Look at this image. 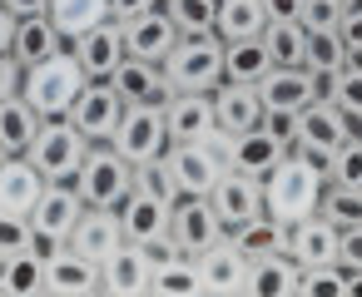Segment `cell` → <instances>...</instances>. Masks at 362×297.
Segmentation results:
<instances>
[{"instance_id": "cell-56", "label": "cell", "mask_w": 362, "mask_h": 297, "mask_svg": "<svg viewBox=\"0 0 362 297\" xmlns=\"http://www.w3.org/2000/svg\"><path fill=\"white\" fill-rule=\"evenodd\" d=\"M0 159H6V149H0Z\"/></svg>"}, {"instance_id": "cell-14", "label": "cell", "mask_w": 362, "mask_h": 297, "mask_svg": "<svg viewBox=\"0 0 362 297\" xmlns=\"http://www.w3.org/2000/svg\"><path fill=\"white\" fill-rule=\"evenodd\" d=\"M70 50H75V60H80V70L90 75V80H110L119 65H124V25L119 20H105V25H95V30H85L80 40H70Z\"/></svg>"}, {"instance_id": "cell-55", "label": "cell", "mask_w": 362, "mask_h": 297, "mask_svg": "<svg viewBox=\"0 0 362 297\" xmlns=\"http://www.w3.org/2000/svg\"><path fill=\"white\" fill-rule=\"evenodd\" d=\"M357 139H362V119H357Z\"/></svg>"}, {"instance_id": "cell-10", "label": "cell", "mask_w": 362, "mask_h": 297, "mask_svg": "<svg viewBox=\"0 0 362 297\" xmlns=\"http://www.w3.org/2000/svg\"><path fill=\"white\" fill-rule=\"evenodd\" d=\"M169 233H174V243H179L184 253L199 257L204 248H214V243L223 238V223H218V213H214L209 198L184 193V198H174V208H169Z\"/></svg>"}, {"instance_id": "cell-20", "label": "cell", "mask_w": 362, "mask_h": 297, "mask_svg": "<svg viewBox=\"0 0 362 297\" xmlns=\"http://www.w3.org/2000/svg\"><path fill=\"white\" fill-rule=\"evenodd\" d=\"M337 243H342V228L327 223L322 213H308V218L288 223V257L298 267H308V262H337Z\"/></svg>"}, {"instance_id": "cell-57", "label": "cell", "mask_w": 362, "mask_h": 297, "mask_svg": "<svg viewBox=\"0 0 362 297\" xmlns=\"http://www.w3.org/2000/svg\"><path fill=\"white\" fill-rule=\"evenodd\" d=\"M347 6H357V0H347Z\"/></svg>"}, {"instance_id": "cell-41", "label": "cell", "mask_w": 362, "mask_h": 297, "mask_svg": "<svg viewBox=\"0 0 362 297\" xmlns=\"http://www.w3.org/2000/svg\"><path fill=\"white\" fill-rule=\"evenodd\" d=\"M342 277H347L342 262H308V267H298V292L303 297H342Z\"/></svg>"}, {"instance_id": "cell-16", "label": "cell", "mask_w": 362, "mask_h": 297, "mask_svg": "<svg viewBox=\"0 0 362 297\" xmlns=\"http://www.w3.org/2000/svg\"><path fill=\"white\" fill-rule=\"evenodd\" d=\"M149 282H154V262L139 243H124L119 253H110L100 262V292H110V297H144Z\"/></svg>"}, {"instance_id": "cell-12", "label": "cell", "mask_w": 362, "mask_h": 297, "mask_svg": "<svg viewBox=\"0 0 362 297\" xmlns=\"http://www.w3.org/2000/svg\"><path fill=\"white\" fill-rule=\"evenodd\" d=\"M263 109H308L313 99H322V80L308 65H273L258 80Z\"/></svg>"}, {"instance_id": "cell-34", "label": "cell", "mask_w": 362, "mask_h": 297, "mask_svg": "<svg viewBox=\"0 0 362 297\" xmlns=\"http://www.w3.org/2000/svg\"><path fill=\"white\" fill-rule=\"evenodd\" d=\"M149 292H169V297H199L204 277H199V257L194 253H174L164 262H154V282Z\"/></svg>"}, {"instance_id": "cell-9", "label": "cell", "mask_w": 362, "mask_h": 297, "mask_svg": "<svg viewBox=\"0 0 362 297\" xmlns=\"http://www.w3.org/2000/svg\"><path fill=\"white\" fill-rule=\"evenodd\" d=\"M119 119H124V99L115 95L110 80H90V85L80 90L75 109H70V124H75L90 144H105V139L119 129Z\"/></svg>"}, {"instance_id": "cell-6", "label": "cell", "mask_w": 362, "mask_h": 297, "mask_svg": "<svg viewBox=\"0 0 362 297\" xmlns=\"http://www.w3.org/2000/svg\"><path fill=\"white\" fill-rule=\"evenodd\" d=\"M110 144L129 159V164H149L169 154V124H164V104H124L119 129L110 134Z\"/></svg>"}, {"instance_id": "cell-48", "label": "cell", "mask_w": 362, "mask_h": 297, "mask_svg": "<svg viewBox=\"0 0 362 297\" xmlns=\"http://www.w3.org/2000/svg\"><path fill=\"white\" fill-rule=\"evenodd\" d=\"M337 35H342V45H347V50H362V0L342 11V25H337Z\"/></svg>"}, {"instance_id": "cell-50", "label": "cell", "mask_w": 362, "mask_h": 297, "mask_svg": "<svg viewBox=\"0 0 362 297\" xmlns=\"http://www.w3.org/2000/svg\"><path fill=\"white\" fill-rule=\"evenodd\" d=\"M65 248H70L65 238H50V233H40V228H30V248H25V253H35L40 262H50V257H55V253H65Z\"/></svg>"}, {"instance_id": "cell-30", "label": "cell", "mask_w": 362, "mask_h": 297, "mask_svg": "<svg viewBox=\"0 0 362 297\" xmlns=\"http://www.w3.org/2000/svg\"><path fill=\"white\" fill-rule=\"evenodd\" d=\"M50 25L60 30V40L70 45V40H80L85 30H95V25H105V20H115L110 16V0H50Z\"/></svg>"}, {"instance_id": "cell-45", "label": "cell", "mask_w": 362, "mask_h": 297, "mask_svg": "<svg viewBox=\"0 0 362 297\" xmlns=\"http://www.w3.org/2000/svg\"><path fill=\"white\" fill-rule=\"evenodd\" d=\"M30 248V218L21 213H0V262Z\"/></svg>"}, {"instance_id": "cell-37", "label": "cell", "mask_w": 362, "mask_h": 297, "mask_svg": "<svg viewBox=\"0 0 362 297\" xmlns=\"http://www.w3.org/2000/svg\"><path fill=\"white\" fill-rule=\"evenodd\" d=\"M303 65H308L317 80L347 70V45H342V35H337V30H308V55H303Z\"/></svg>"}, {"instance_id": "cell-17", "label": "cell", "mask_w": 362, "mask_h": 297, "mask_svg": "<svg viewBox=\"0 0 362 297\" xmlns=\"http://www.w3.org/2000/svg\"><path fill=\"white\" fill-rule=\"evenodd\" d=\"M199 277H204V292H214V297H238V292H248V257L228 243V233H223L214 248L199 253Z\"/></svg>"}, {"instance_id": "cell-29", "label": "cell", "mask_w": 362, "mask_h": 297, "mask_svg": "<svg viewBox=\"0 0 362 297\" xmlns=\"http://www.w3.org/2000/svg\"><path fill=\"white\" fill-rule=\"evenodd\" d=\"M40 114L25 95H11V99H0V149L6 154H30L35 134H40Z\"/></svg>"}, {"instance_id": "cell-28", "label": "cell", "mask_w": 362, "mask_h": 297, "mask_svg": "<svg viewBox=\"0 0 362 297\" xmlns=\"http://www.w3.org/2000/svg\"><path fill=\"white\" fill-rule=\"evenodd\" d=\"M60 45H65V40H60V30L50 25V16H21V20H16V35H11V55L21 60V70H30V65L50 60V55H55Z\"/></svg>"}, {"instance_id": "cell-15", "label": "cell", "mask_w": 362, "mask_h": 297, "mask_svg": "<svg viewBox=\"0 0 362 297\" xmlns=\"http://www.w3.org/2000/svg\"><path fill=\"white\" fill-rule=\"evenodd\" d=\"M164 124H169V144H199L209 129H218L214 95H204V90H174L169 104H164Z\"/></svg>"}, {"instance_id": "cell-51", "label": "cell", "mask_w": 362, "mask_h": 297, "mask_svg": "<svg viewBox=\"0 0 362 297\" xmlns=\"http://www.w3.org/2000/svg\"><path fill=\"white\" fill-rule=\"evenodd\" d=\"M164 0H110V16L115 20H134V16H144V11H159Z\"/></svg>"}, {"instance_id": "cell-40", "label": "cell", "mask_w": 362, "mask_h": 297, "mask_svg": "<svg viewBox=\"0 0 362 297\" xmlns=\"http://www.w3.org/2000/svg\"><path fill=\"white\" fill-rule=\"evenodd\" d=\"M322 99L337 104V109L357 124V119H362V70H337V75H327V80H322Z\"/></svg>"}, {"instance_id": "cell-42", "label": "cell", "mask_w": 362, "mask_h": 297, "mask_svg": "<svg viewBox=\"0 0 362 297\" xmlns=\"http://www.w3.org/2000/svg\"><path fill=\"white\" fill-rule=\"evenodd\" d=\"M322 178L327 183H347V188H362V139L352 134L337 154H327V164H322Z\"/></svg>"}, {"instance_id": "cell-18", "label": "cell", "mask_w": 362, "mask_h": 297, "mask_svg": "<svg viewBox=\"0 0 362 297\" xmlns=\"http://www.w3.org/2000/svg\"><path fill=\"white\" fill-rule=\"evenodd\" d=\"M110 85H115V95H119L124 104H169V95H174L164 65L134 60V55H124V65L110 75Z\"/></svg>"}, {"instance_id": "cell-5", "label": "cell", "mask_w": 362, "mask_h": 297, "mask_svg": "<svg viewBox=\"0 0 362 297\" xmlns=\"http://www.w3.org/2000/svg\"><path fill=\"white\" fill-rule=\"evenodd\" d=\"M352 134H357V124H352L337 104L313 99L308 109H298V139H293V154H308L313 164H327V154H337Z\"/></svg>"}, {"instance_id": "cell-8", "label": "cell", "mask_w": 362, "mask_h": 297, "mask_svg": "<svg viewBox=\"0 0 362 297\" xmlns=\"http://www.w3.org/2000/svg\"><path fill=\"white\" fill-rule=\"evenodd\" d=\"M85 208H90V203L80 198V183H75V178H45V188H40L35 208H30V228H40V233L70 243V233H75V223H80Z\"/></svg>"}, {"instance_id": "cell-46", "label": "cell", "mask_w": 362, "mask_h": 297, "mask_svg": "<svg viewBox=\"0 0 362 297\" xmlns=\"http://www.w3.org/2000/svg\"><path fill=\"white\" fill-rule=\"evenodd\" d=\"M263 129H268L278 144H288V154H293V139H298V109H263Z\"/></svg>"}, {"instance_id": "cell-1", "label": "cell", "mask_w": 362, "mask_h": 297, "mask_svg": "<svg viewBox=\"0 0 362 297\" xmlns=\"http://www.w3.org/2000/svg\"><path fill=\"white\" fill-rule=\"evenodd\" d=\"M322 188H327L322 164H313L308 154H288L273 164V174H263V213H273L278 223H298L317 213Z\"/></svg>"}, {"instance_id": "cell-39", "label": "cell", "mask_w": 362, "mask_h": 297, "mask_svg": "<svg viewBox=\"0 0 362 297\" xmlns=\"http://www.w3.org/2000/svg\"><path fill=\"white\" fill-rule=\"evenodd\" d=\"M317 213H322L327 223H337V228H357V223H362V188L327 183V188H322V203H317Z\"/></svg>"}, {"instance_id": "cell-49", "label": "cell", "mask_w": 362, "mask_h": 297, "mask_svg": "<svg viewBox=\"0 0 362 297\" xmlns=\"http://www.w3.org/2000/svg\"><path fill=\"white\" fill-rule=\"evenodd\" d=\"M337 262H342V267H362V223H357V228H342Z\"/></svg>"}, {"instance_id": "cell-4", "label": "cell", "mask_w": 362, "mask_h": 297, "mask_svg": "<svg viewBox=\"0 0 362 297\" xmlns=\"http://www.w3.org/2000/svg\"><path fill=\"white\" fill-rule=\"evenodd\" d=\"M164 75L174 90L214 95L223 85V40L218 35H179V45L164 55Z\"/></svg>"}, {"instance_id": "cell-11", "label": "cell", "mask_w": 362, "mask_h": 297, "mask_svg": "<svg viewBox=\"0 0 362 297\" xmlns=\"http://www.w3.org/2000/svg\"><path fill=\"white\" fill-rule=\"evenodd\" d=\"M164 164H169V174H174V188H179V198L184 193H199V198H209V188L218 183V174L228 169L204 139L199 144H169V154H164Z\"/></svg>"}, {"instance_id": "cell-26", "label": "cell", "mask_w": 362, "mask_h": 297, "mask_svg": "<svg viewBox=\"0 0 362 297\" xmlns=\"http://www.w3.org/2000/svg\"><path fill=\"white\" fill-rule=\"evenodd\" d=\"M169 208H174L169 198L134 188V193L119 203V228H124V243H149V238L169 233Z\"/></svg>"}, {"instance_id": "cell-13", "label": "cell", "mask_w": 362, "mask_h": 297, "mask_svg": "<svg viewBox=\"0 0 362 297\" xmlns=\"http://www.w3.org/2000/svg\"><path fill=\"white\" fill-rule=\"evenodd\" d=\"M209 203H214V213H218V223H223V233H228V228H238L243 218L263 213V178H248V174H238V169H223L218 183L209 188Z\"/></svg>"}, {"instance_id": "cell-52", "label": "cell", "mask_w": 362, "mask_h": 297, "mask_svg": "<svg viewBox=\"0 0 362 297\" xmlns=\"http://www.w3.org/2000/svg\"><path fill=\"white\" fill-rule=\"evenodd\" d=\"M268 20H298L303 16V0H263Z\"/></svg>"}, {"instance_id": "cell-44", "label": "cell", "mask_w": 362, "mask_h": 297, "mask_svg": "<svg viewBox=\"0 0 362 297\" xmlns=\"http://www.w3.org/2000/svg\"><path fill=\"white\" fill-rule=\"evenodd\" d=\"M342 11L347 0H303V30H337L342 25Z\"/></svg>"}, {"instance_id": "cell-3", "label": "cell", "mask_w": 362, "mask_h": 297, "mask_svg": "<svg viewBox=\"0 0 362 297\" xmlns=\"http://www.w3.org/2000/svg\"><path fill=\"white\" fill-rule=\"evenodd\" d=\"M75 183H80V198H85L90 208H119V203L134 193V164L105 139V144H90V154H85Z\"/></svg>"}, {"instance_id": "cell-22", "label": "cell", "mask_w": 362, "mask_h": 297, "mask_svg": "<svg viewBox=\"0 0 362 297\" xmlns=\"http://www.w3.org/2000/svg\"><path fill=\"white\" fill-rule=\"evenodd\" d=\"M40 188H45V174H40L25 154H6V159H0V213L30 218Z\"/></svg>"}, {"instance_id": "cell-38", "label": "cell", "mask_w": 362, "mask_h": 297, "mask_svg": "<svg viewBox=\"0 0 362 297\" xmlns=\"http://www.w3.org/2000/svg\"><path fill=\"white\" fill-rule=\"evenodd\" d=\"M164 16L174 20L179 35H214L218 0H164Z\"/></svg>"}, {"instance_id": "cell-43", "label": "cell", "mask_w": 362, "mask_h": 297, "mask_svg": "<svg viewBox=\"0 0 362 297\" xmlns=\"http://www.w3.org/2000/svg\"><path fill=\"white\" fill-rule=\"evenodd\" d=\"M134 188H144V193H159V198H179V188H174V174H169V164L164 159H149V164H134Z\"/></svg>"}, {"instance_id": "cell-33", "label": "cell", "mask_w": 362, "mask_h": 297, "mask_svg": "<svg viewBox=\"0 0 362 297\" xmlns=\"http://www.w3.org/2000/svg\"><path fill=\"white\" fill-rule=\"evenodd\" d=\"M263 25H268L263 0H218V20H214L218 40H253L263 35Z\"/></svg>"}, {"instance_id": "cell-24", "label": "cell", "mask_w": 362, "mask_h": 297, "mask_svg": "<svg viewBox=\"0 0 362 297\" xmlns=\"http://www.w3.org/2000/svg\"><path fill=\"white\" fill-rule=\"evenodd\" d=\"M278 159H288V144H278L263 124L243 129V134H228V169H238L248 178H263V174H273Z\"/></svg>"}, {"instance_id": "cell-54", "label": "cell", "mask_w": 362, "mask_h": 297, "mask_svg": "<svg viewBox=\"0 0 362 297\" xmlns=\"http://www.w3.org/2000/svg\"><path fill=\"white\" fill-rule=\"evenodd\" d=\"M11 35H16V16L0 6V50H11Z\"/></svg>"}, {"instance_id": "cell-27", "label": "cell", "mask_w": 362, "mask_h": 297, "mask_svg": "<svg viewBox=\"0 0 362 297\" xmlns=\"http://www.w3.org/2000/svg\"><path fill=\"white\" fill-rule=\"evenodd\" d=\"M228 243L253 262V257H268V253H288V223H278L273 213H253L243 218L238 228H228Z\"/></svg>"}, {"instance_id": "cell-7", "label": "cell", "mask_w": 362, "mask_h": 297, "mask_svg": "<svg viewBox=\"0 0 362 297\" xmlns=\"http://www.w3.org/2000/svg\"><path fill=\"white\" fill-rule=\"evenodd\" d=\"M85 154H90V139H85L70 119H45L25 159H30L45 178H75L80 164H85Z\"/></svg>"}, {"instance_id": "cell-31", "label": "cell", "mask_w": 362, "mask_h": 297, "mask_svg": "<svg viewBox=\"0 0 362 297\" xmlns=\"http://www.w3.org/2000/svg\"><path fill=\"white\" fill-rule=\"evenodd\" d=\"M298 292V262L288 253H268L248 262V297H288Z\"/></svg>"}, {"instance_id": "cell-32", "label": "cell", "mask_w": 362, "mask_h": 297, "mask_svg": "<svg viewBox=\"0 0 362 297\" xmlns=\"http://www.w3.org/2000/svg\"><path fill=\"white\" fill-rule=\"evenodd\" d=\"M268 70H273V55H268L263 35H253V40H223V80L258 85Z\"/></svg>"}, {"instance_id": "cell-2", "label": "cell", "mask_w": 362, "mask_h": 297, "mask_svg": "<svg viewBox=\"0 0 362 297\" xmlns=\"http://www.w3.org/2000/svg\"><path fill=\"white\" fill-rule=\"evenodd\" d=\"M85 85H90V75L80 70L75 50H70V45H60L50 60H40V65H30V70H25L21 95L35 104V114H40V119H70V109H75V99H80V90H85Z\"/></svg>"}, {"instance_id": "cell-53", "label": "cell", "mask_w": 362, "mask_h": 297, "mask_svg": "<svg viewBox=\"0 0 362 297\" xmlns=\"http://www.w3.org/2000/svg\"><path fill=\"white\" fill-rule=\"evenodd\" d=\"M0 6H6V11L21 20V16H45V11H50V0H0Z\"/></svg>"}, {"instance_id": "cell-25", "label": "cell", "mask_w": 362, "mask_h": 297, "mask_svg": "<svg viewBox=\"0 0 362 297\" xmlns=\"http://www.w3.org/2000/svg\"><path fill=\"white\" fill-rule=\"evenodd\" d=\"M90 292H100V262L80 257L75 248L45 262V297H90Z\"/></svg>"}, {"instance_id": "cell-35", "label": "cell", "mask_w": 362, "mask_h": 297, "mask_svg": "<svg viewBox=\"0 0 362 297\" xmlns=\"http://www.w3.org/2000/svg\"><path fill=\"white\" fill-rule=\"evenodd\" d=\"M0 292L11 297H40L45 292V262L35 253H16L0 262Z\"/></svg>"}, {"instance_id": "cell-47", "label": "cell", "mask_w": 362, "mask_h": 297, "mask_svg": "<svg viewBox=\"0 0 362 297\" xmlns=\"http://www.w3.org/2000/svg\"><path fill=\"white\" fill-rule=\"evenodd\" d=\"M21 80H25L21 60H16L11 50H0V99H11V95H21Z\"/></svg>"}, {"instance_id": "cell-21", "label": "cell", "mask_w": 362, "mask_h": 297, "mask_svg": "<svg viewBox=\"0 0 362 297\" xmlns=\"http://www.w3.org/2000/svg\"><path fill=\"white\" fill-rule=\"evenodd\" d=\"M119 25H124V50H129L134 60L164 65V55L179 45V30H174V20L164 16V6H159V11H144V16H134V20H119Z\"/></svg>"}, {"instance_id": "cell-19", "label": "cell", "mask_w": 362, "mask_h": 297, "mask_svg": "<svg viewBox=\"0 0 362 297\" xmlns=\"http://www.w3.org/2000/svg\"><path fill=\"white\" fill-rule=\"evenodd\" d=\"M70 248L90 262H105L110 253L124 248V228H119V208H85L75 233H70Z\"/></svg>"}, {"instance_id": "cell-36", "label": "cell", "mask_w": 362, "mask_h": 297, "mask_svg": "<svg viewBox=\"0 0 362 297\" xmlns=\"http://www.w3.org/2000/svg\"><path fill=\"white\" fill-rule=\"evenodd\" d=\"M263 45H268L273 65H303V55H308V30H303V20H268V25H263Z\"/></svg>"}, {"instance_id": "cell-23", "label": "cell", "mask_w": 362, "mask_h": 297, "mask_svg": "<svg viewBox=\"0 0 362 297\" xmlns=\"http://www.w3.org/2000/svg\"><path fill=\"white\" fill-rule=\"evenodd\" d=\"M214 119L223 134H243V129H258L263 124V95L258 85H238V80H223L214 90Z\"/></svg>"}]
</instances>
